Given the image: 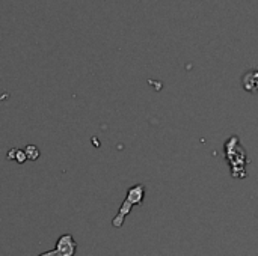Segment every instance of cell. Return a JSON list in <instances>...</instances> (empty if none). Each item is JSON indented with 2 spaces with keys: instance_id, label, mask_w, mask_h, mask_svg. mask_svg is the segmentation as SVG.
<instances>
[{
  "instance_id": "obj_6",
  "label": "cell",
  "mask_w": 258,
  "mask_h": 256,
  "mask_svg": "<svg viewBox=\"0 0 258 256\" xmlns=\"http://www.w3.org/2000/svg\"><path fill=\"white\" fill-rule=\"evenodd\" d=\"M24 154L27 157V160H32V161H36L41 155V151L35 146V145H27L24 148Z\"/></svg>"
},
{
  "instance_id": "obj_3",
  "label": "cell",
  "mask_w": 258,
  "mask_h": 256,
  "mask_svg": "<svg viewBox=\"0 0 258 256\" xmlns=\"http://www.w3.org/2000/svg\"><path fill=\"white\" fill-rule=\"evenodd\" d=\"M225 146H228V148L234 152V157H237L236 152H237V146H239V137H237V136L230 137V140L225 143ZM246 163H248V161H246V152H245V154H242V160H236V163L231 166V175H233L234 178H237V172H243ZM243 175H246V174L243 172Z\"/></svg>"
},
{
  "instance_id": "obj_5",
  "label": "cell",
  "mask_w": 258,
  "mask_h": 256,
  "mask_svg": "<svg viewBox=\"0 0 258 256\" xmlns=\"http://www.w3.org/2000/svg\"><path fill=\"white\" fill-rule=\"evenodd\" d=\"M6 158L8 160H15L18 164H23L26 160H27V157H26V154H24V151L23 149H12V151H8V154H6Z\"/></svg>"
},
{
  "instance_id": "obj_4",
  "label": "cell",
  "mask_w": 258,
  "mask_h": 256,
  "mask_svg": "<svg viewBox=\"0 0 258 256\" xmlns=\"http://www.w3.org/2000/svg\"><path fill=\"white\" fill-rule=\"evenodd\" d=\"M242 86L246 92H251V94L258 92V69H251L243 74Z\"/></svg>"
},
{
  "instance_id": "obj_1",
  "label": "cell",
  "mask_w": 258,
  "mask_h": 256,
  "mask_svg": "<svg viewBox=\"0 0 258 256\" xmlns=\"http://www.w3.org/2000/svg\"><path fill=\"white\" fill-rule=\"evenodd\" d=\"M144 198H145V186L144 184H138V186L130 187L127 190V196H125L122 205L119 207L118 214L112 220V226L113 228H121L124 225L125 217L130 214L133 205H141L142 201H144Z\"/></svg>"
},
{
  "instance_id": "obj_2",
  "label": "cell",
  "mask_w": 258,
  "mask_h": 256,
  "mask_svg": "<svg viewBox=\"0 0 258 256\" xmlns=\"http://www.w3.org/2000/svg\"><path fill=\"white\" fill-rule=\"evenodd\" d=\"M77 252V243L71 234H63L56 241V249L44 252L38 256H74Z\"/></svg>"
}]
</instances>
